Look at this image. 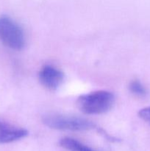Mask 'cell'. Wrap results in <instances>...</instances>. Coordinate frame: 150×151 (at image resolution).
Masks as SVG:
<instances>
[{
	"instance_id": "cell-2",
	"label": "cell",
	"mask_w": 150,
	"mask_h": 151,
	"mask_svg": "<svg viewBox=\"0 0 150 151\" xmlns=\"http://www.w3.org/2000/svg\"><path fill=\"white\" fill-rule=\"evenodd\" d=\"M0 40L9 48L21 50L25 45V37L21 27L7 16L0 17Z\"/></svg>"
},
{
	"instance_id": "cell-4",
	"label": "cell",
	"mask_w": 150,
	"mask_h": 151,
	"mask_svg": "<svg viewBox=\"0 0 150 151\" xmlns=\"http://www.w3.org/2000/svg\"><path fill=\"white\" fill-rule=\"evenodd\" d=\"M39 81L46 89L54 91L63 83L64 74L60 69L50 65L44 66L39 72Z\"/></svg>"
},
{
	"instance_id": "cell-1",
	"label": "cell",
	"mask_w": 150,
	"mask_h": 151,
	"mask_svg": "<svg viewBox=\"0 0 150 151\" xmlns=\"http://www.w3.org/2000/svg\"><path fill=\"white\" fill-rule=\"evenodd\" d=\"M114 102V95L111 92L99 90L81 95L76 106L85 114H102L112 109Z\"/></svg>"
},
{
	"instance_id": "cell-3",
	"label": "cell",
	"mask_w": 150,
	"mask_h": 151,
	"mask_svg": "<svg viewBox=\"0 0 150 151\" xmlns=\"http://www.w3.org/2000/svg\"><path fill=\"white\" fill-rule=\"evenodd\" d=\"M43 122L49 128L63 131H87L96 127L92 122L85 119L60 114L46 115L43 118Z\"/></svg>"
},
{
	"instance_id": "cell-5",
	"label": "cell",
	"mask_w": 150,
	"mask_h": 151,
	"mask_svg": "<svg viewBox=\"0 0 150 151\" xmlns=\"http://www.w3.org/2000/svg\"><path fill=\"white\" fill-rule=\"evenodd\" d=\"M28 131L0 119V144L13 142L24 138Z\"/></svg>"
},
{
	"instance_id": "cell-8",
	"label": "cell",
	"mask_w": 150,
	"mask_h": 151,
	"mask_svg": "<svg viewBox=\"0 0 150 151\" xmlns=\"http://www.w3.org/2000/svg\"><path fill=\"white\" fill-rule=\"evenodd\" d=\"M138 116L141 119L150 125V106L141 109L138 112Z\"/></svg>"
},
{
	"instance_id": "cell-6",
	"label": "cell",
	"mask_w": 150,
	"mask_h": 151,
	"mask_svg": "<svg viewBox=\"0 0 150 151\" xmlns=\"http://www.w3.org/2000/svg\"><path fill=\"white\" fill-rule=\"evenodd\" d=\"M59 145L60 147L68 151H96L82 144V142L77 141L76 139L69 138V137L61 139Z\"/></svg>"
},
{
	"instance_id": "cell-7",
	"label": "cell",
	"mask_w": 150,
	"mask_h": 151,
	"mask_svg": "<svg viewBox=\"0 0 150 151\" xmlns=\"http://www.w3.org/2000/svg\"><path fill=\"white\" fill-rule=\"evenodd\" d=\"M129 89L131 93L138 97H144L146 94V90L139 81H132L129 85Z\"/></svg>"
}]
</instances>
